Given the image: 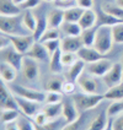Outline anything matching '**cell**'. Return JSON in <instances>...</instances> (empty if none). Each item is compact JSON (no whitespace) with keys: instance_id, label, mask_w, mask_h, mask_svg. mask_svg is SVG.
Returning <instances> with one entry per match:
<instances>
[{"instance_id":"obj_50","label":"cell","mask_w":123,"mask_h":130,"mask_svg":"<svg viewBox=\"0 0 123 130\" xmlns=\"http://www.w3.org/2000/svg\"><path fill=\"white\" fill-rule=\"evenodd\" d=\"M76 5L84 10L86 9H92L94 6V0H76Z\"/></svg>"},{"instance_id":"obj_13","label":"cell","mask_w":123,"mask_h":130,"mask_svg":"<svg viewBox=\"0 0 123 130\" xmlns=\"http://www.w3.org/2000/svg\"><path fill=\"white\" fill-rule=\"evenodd\" d=\"M80 112L76 108V104L73 97H66L63 100V117L68 123H73L79 118Z\"/></svg>"},{"instance_id":"obj_45","label":"cell","mask_w":123,"mask_h":130,"mask_svg":"<svg viewBox=\"0 0 123 130\" xmlns=\"http://www.w3.org/2000/svg\"><path fill=\"white\" fill-rule=\"evenodd\" d=\"M54 7H58L62 10H66L69 7H73L76 5V0H54L53 1Z\"/></svg>"},{"instance_id":"obj_7","label":"cell","mask_w":123,"mask_h":130,"mask_svg":"<svg viewBox=\"0 0 123 130\" xmlns=\"http://www.w3.org/2000/svg\"><path fill=\"white\" fill-rule=\"evenodd\" d=\"M103 85L111 88V87L116 86L118 84H121L123 81V65L122 63H113L112 68L108 70V72L102 77Z\"/></svg>"},{"instance_id":"obj_21","label":"cell","mask_w":123,"mask_h":130,"mask_svg":"<svg viewBox=\"0 0 123 130\" xmlns=\"http://www.w3.org/2000/svg\"><path fill=\"white\" fill-rule=\"evenodd\" d=\"M96 23H97V14L92 9L84 10V12H83V15H81V17L79 20V25L80 27L83 28V31L92 28Z\"/></svg>"},{"instance_id":"obj_54","label":"cell","mask_w":123,"mask_h":130,"mask_svg":"<svg viewBox=\"0 0 123 130\" xmlns=\"http://www.w3.org/2000/svg\"><path fill=\"white\" fill-rule=\"evenodd\" d=\"M12 1H14L15 4H17V5H21V4H23L26 0H12Z\"/></svg>"},{"instance_id":"obj_31","label":"cell","mask_w":123,"mask_h":130,"mask_svg":"<svg viewBox=\"0 0 123 130\" xmlns=\"http://www.w3.org/2000/svg\"><path fill=\"white\" fill-rule=\"evenodd\" d=\"M48 29V21H47V17H44L43 15L38 16L37 17V26H36V29L33 31V37L36 39L37 42H39V39L42 38L43 33Z\"/></svg>"},{"instance_id":"obj_19","label":"cell","mask_w":123,"mask_h":130,"mask_svg":"<svg viewBox=\"0 0 123 130\" xmlns=\"http://www.w3.org/2000/svg\"><path fill=\"white\" fill-rule=\"evenodd\" d=\"M47 21H48V27L51 28H60L64 20V10L54 7L47 15Z\"/></svg>"},{"instance_id":"obj_28","label":"cell","mask_w":123,"mask_h":130,"mask_svg":"<svg viewBox=\"0 0 123 130\" xmlns=\"http://www.w3.org/2000/svg\"><path fill=\"white\" fill-rule=\"evenodd\" d=\"M62 49H58L56 53H53L49 58V70L53 74H59L63 69V63H62Z\"/></svg>"},{"instance_id":"obj_39","label":"cell","mask_w":123,"mask_h":130,"mask_svg":"<svg viewBox=\"0 0 123 130\" xmlns=\"http://www.w3.org/2000/svg\"><path fill=\"white\" fill-rule=\"evenodd\" d=\"M79 60L78 53H69V52H63L62 53V63L64 66H72Z\"/></svg>"},{"instance_id":"obj_10","label":"cell","mask_w":123,"mask_h":130,"mask_svg":"<svg viewBox=\"0 0 123 130\" xmlns=\"http://www.w3.org/2000/svg\"><path fill=\"white\" fill-rule=\"evenodd\" d=\"M0 94H1V98H0V108H1V110H4V109H16V110H20L19 109V104L16 102L15 94L6 86L5 82H3V85H1Z\"/></svg>"},{"instance_id":"obj_35","label":"cell","mask_w":123,"mask_h":130,"mask_svg":"<svg viewBox=\"0 0 123 130\" xmlns=\"http://www.w3.org/2000/svg\"><path fill=\"white\" fill-rule=\"evenodd\" d=\"M123 113V100L119 101H112V103L107 108V114L110 118H115Z\"/></svg>"},{"instance_id":"obj_48","label":"cell","mask_w":123,"mask_h":130,"mask_svg":"<svg viewBox=\"0 0 123 130\" xmlns=\"http://www.w3.org/2000/svg\"><path fill=\"white\" fill-rule=\"evenodd\" d=\"M11 45V41H10V37L5 35V33H1L0 35V49H5L7 47Z\"/></svg>"},{"instance_id":"obj_56","label":"cell","mask_w":123,"mask_h":130,"mask_svg":"<svg viewBox=\"0 0 123 130\" xmlns=\"http://www.w3.org/2000/svg\"><path fill=\"white\" fill-rule=\"evenodd\" d=\"M121 63H122V65H123V54H122V57H121Z\"/></svg>"},{"instance_id":"obj_6","label":"cell","mask_w":123,"mask_h":130,"mask_svg":"<svg viewBox=\"0 0 123 130\" xmlns=\"http://www.w3.org/2000/svg\"><path fill=\"white\" fill-rule=\"evenodd\" d=\"M9 37H10V41H11V45L19 53H21L23 55H26V53L37 42L32 33L25 35V36H9Z\"/></svg>"},{"instance_id":"obj_52","label":"cell","mask_w":123,"mask_h":130,"mask_svg":"<svg viewBox=\"0 0 123 130\" xmlns=\"http://www.w3.org/2000/svg\"><path fill=\"white\" fill-rule=\"evenodd\" d=\"M105 130H113V118H110V122L107 126L105 128Z\"/></svg>"},{"instance_id":"obj_16","label":"cell","mask_w":123,"mask_h":130,"mask_svg":"<svg viewBox=\"0 0 123 130\" xmlns=\"http://www.w3.org/2000/svg\"><path fill=\"white\" fill-rule=\"evenodd\" d=\"M26 55L30 57V58H33L37 61H46V60H48V59L51 58L48 51L46 49L43 43H41V42H36V43L33 44L32 48L26 53Z\"/></svg>"},{"instance_id":"obj_43","label":"cell","mask_w":123,"mask_h":130,"mask_svg":"<svg viewBox=\"0 0 123 130\" xmlns=\"http://www.w3.org/2000/svg\"><path fill=\"white\" fill-rule=\"evenodd\" d=\"M76 86H78L76 82L65 80L64 84H63V87H62V92L64 94H66V96H74L75 91H76Z\"/></svg>"},{"instance_id":"obj_1","label":"cell","mask_w":123,"mask_h":130,"mask_svg":"<svg viewBox=\"0 0 123 130\" xmlns=\"http://www.w3.org/2000/svg\"><path fill=\"white\" fill-rule=\"evenodd\" d=\"M0 31L7 36H25L30 35L22 23V14L17 16H1L0 15Z\"/></svg>"},{"instance_id":"obj_37","label":"cell","mask_w":123,"mask_h":130,"mask_svg":"<svg viewBox=\"0 0 123 130\" xmlns=\"http://www.w3.org/2000/svg\"><path fill=\"white\" fill-rule=\"evenodd\" d=\"M112 36L115 43L123 44V21L112 26Z\"/></svg>"},{"instance_id":"obj_2","label":"cell","mask_w":123,"mask_h":130,"mask_svg":"<svg viewBox=\"0 0 123 130\" xmlns=\"http://www.w3.org/2000/svg\"><path fill=\"white\" fill-rule=\"evenodd\" d=\"M115 43L113 36H112V26L101 25L96 28V38H95L94 48L102 53V54H108L112 45Z\"/></svg>"},{"instance_id":"obj_34","label":"cell","mask_w":123,"mask_h":130,"mask_svg":"<svg viewBox=\"0 0 123 130\" xmlns=\"http://www.w3.org/2000/svg\"><path fill=\"white\" fill-rule=\"evenodd\" d=\"M80 37H81L83 44L85 47H94L95 38H96V29L94 27L92 28H89V29H84Z\"/></svg>"},{"instance_id":"obj_51","label":"cell","mask_w":123,"mask_h":130,"mask_svg":"<svg viewBox=\"0 0 123 130\" xmlns=\"http://www.w3.org/2000/svg\"><path fill=\"white\" fill-rule=\"evenodd\" d=\"M5 125V130H20V128H19V124H17V122L15 120V122H10V123H6L4 124Z\"/></svg>"},{"instance_id":"obj_38","label":"cell","mask_w":123,"mask_h":130,"mask_svg":"<svg viewBox=\"0 0 123 130\" xmlns=\"http://www.w3.org/2000/svg\"><path fill=\"white\" fill-rule=\"evenodd\" d=\"M53 39H60V29L48 27V29L43 33L42 38L39 39V42L43 43V42H47V41H53Z\"/></svg>"},{"instance_id":"obj_32","label":"cell","mask_w":123,"mask_h":130,"mask_svg":"<svg viewBox=\"0 0 123 130\" xmlns=\"http://www.w3.org/2000/svg\"><path fill=\"white\" fill-rule=\"evenodd\" d=\"M83 12H84V9L79 7L78 5L69 7L64 10V20L68 22H79Z\"/></svg>"},{"instance_id":"obj_3","label":"cell","mask_w":123,"mask_h":130,"mask_svg":"<svg viewBox=\"0 0 123 130\" xmlns=\"http://www.w3.org/2000/svg\"><path fill=\"white\" fill-rule=\"evenodd\" d=\"M73 100L76 104V108L80 113H85L95 107H97L103 100H105V94L103 93H79L74 94Z\"/></svg>"},{"instance_id":"obj_15","label":"cell","mask_w":123,"mask_h":130,"mask_svg":"<svg viewBox=\"0 0 123 130\" xmlns=\"http://www.w3.org/2000/svg\"><path fill=\"white\" fill-rule=\"evenodd\" d=\"M78 55H79V59L84 60L86 64H90V63H94V61H97L100 59L105 58V54H102L97 51L94 47H83L79 52H78Z\"/></svg>"},{"instance_id":"obj_57","label":"cell","mask_w":123,"mask_h":130,"mask_svg":"<svg viewBox=\"0 0 123 130\" xmlns=\"http://www.w3.org/2000/svg\"><path fill=\"white\" fill-rule=\"evenodd\" d=\"M108 1H113V0H108Z\"/></svg>"},{"instance_id":"obj_33","label":"cell","mask_w":123,"mask_h":130,"mask_svg":"<svg viewBox=\"0 0 123 130\" xmlns=\"http://www.w3.org/2000/svg\"><path fill=\"white\" fill-rule=\"evenodd\" d=\"M65 80H63L59 76H52L47 80L46 82V91H57V92H62V87H63V84H64Z\"/></svg>"},{"instance_id":"obj_25","label":"cell","mask_w":123,"mask_h":130,"mask_svg":"<svg viewBox=\"0 0 123 130\" xmlns=\"http://www.w3.org/2000/svg\"><path fill=\"white\" fill-rule=\"evenodd\" d=\"M92 118H90V114L85 112L81 113V116L73 123H68L62 130H86L89 126V120H91Z\"/></svg>"},{"instance_id":"obj_11","label":"cell","mask_w":123,"mask_h":130,"mask_svg":"<svg viewBox=\"0 0 123 130\" xmlns=\"http://www.w3.org/2000/svg\"><path fill=\"white\" fill-rule=\"evenodd\" d=\"M21 71L25 76V79L29 81H35L39 75V66L38 61L35 60L33 58H30L27 55H25L23 61H22Z\"/></svg>"},{"instance_id":"obj_44","label":"cell","mask_w":123,"mask_h":130,"mask_svg":"<svg viewBox=\"0 0 123 130\" xmlns=\"http://www.w3.org/2000/svg\"><path fill=\"white\" fill-rule=\"evenodd\" d=\"M43 45L46 47V49L48 51L49 55H52L53 53L60 49V39H53V41H47L43 42Z\"/></svg>"},{"instance_id":"obj_36","label":"cell","mask_w":123,"mask_h":130,"mask_svg":"<svg viewBox=\"0 0 123 130\" xmlns=\"http://www.w3.org/2000/svg\"><path fill=\"white\" fill-rule=\"evenodd\" d=\"M19 117H20L19 110H16V109H4V110H1V123L6 124L10 123V122H15V120L19 119Z\"/></svg>"},{"instance_id":"obj_12","label":"cell","mask_w":123,"mask_h":130,"mask_svg":"<svg viewBox=\"0 0 123 130\" xmlns=\"http://www.w3.org/2000/svg\"><path fill=\"white\" fill-rule=\"evenodd\" d=\"M15 97H16V102H17V104H19V109L21 110V113L23 116L33 118V117L41 110L38 102L30 101V100L22 98V97H19V96H15Z\"/></svg>"},{"instance_id":"obj_5","label":"cell","mask_w":123,"mask_h":130,"mask_svg":"<svg viewBox=\"0 0 123 130\" xmlns=\"http://www.w3.org/2000/svg\"><path fill=\"white\" fill-rule=\"evenodd\" d=\"M0 57H1V61H5L11 66H14L17 71L21 70L22 61H23L25 55L19 53L12 45L7 47L5 49H0Z\"/></svg>"},{"instance_id":"obj_29","label":"cell","mask_w":123,"mask_h":130,"mask_svg":"<svg viewBox=\"0 0 123 130\" xmlns=\"http://www.w3.org/2000/svg\"><path fill=\"white\" fill-rule=\"evenodd\" d=\"M103 94H105V100H108V101H119V100H123V81L121 84L116 85V86L107 88V91Z\"/></svg>"},{"instance_id":"obj_24","label":"cell","mask_w":123,"mask_h":130,"mask_svg":"<svg viewBox=\"0 0 123 130\" xmlns=\"http://www.w3.org/2000/svg\"><path fill=\"white\" fill-rule=\"evenodd\" d=\"M59 29H60V33L64 35V37H80L83 33V28L80 27L79 22L64 21Z\"/></svg>"},{"instance_id":"obj_55","label":"cell","mask_w":123,"mask_h":130,"mask_svg":"<svg viewBox=\"0 0 123 130\" xmlns=\"http://www.w3.org/2000/svg\"><path fill=\"white\" fill-rule=\"evenodd\" d=\"M42 1H44V3H53L54 0H42Z\"/></svg>"},{"instance_id":"obj_22","label":"cell","mask_w":123,"mask_h":130,"mask_svg":"<svg viewBox=\"0 0 123 130\" xmlns=\"http://www.w3.org/2000/svg\"><path fill=\"white\" fill-rule=\"evenodd\" d=\"M46 116L48 117L49 120L58 119L60 117H63V102L59 103H46L44 107L42 108Z\"/></svg>"},{"instance_id":"obj_30","label":"cell","mask_w":123,"mask_h":130,"mask_svg":"<svg viewBox=\"0 0 123 130\" xmlns=\"http://www.w3.org/2000/svg\"><path fill=\"white\" fill-rule=\"evenodd\" d=\"M22 23L29 32L33 33L37 26V17L33 15V12H31V10H25V12L22 14Z\"/></svg>"},{"instance_id":"obj_14","label":"cell","mask_w":123,"mask_h":130,"mask_svg":"<svg viewBox=\"0 0 123 130\" xmlns=\"http://www.w3.org/2000/svg\"><path fill=\"white\" fill-rule=\"evenodd\" d=\"M84 47L81 37H64L60 39V49L62 52L78 53Z\"/></svg>"},{"instance_id":"obj_18","label":"cell","mask_w":123,"mask_h":130,"mask_svg":"<svg viewBox=\"0 0 123 130\" xmlns=\"http://www.w3.org/2000/svg\"><path fill=\"white\" fill-rule=\"evenodd\" d=\"M21 14V6L15 4L12 0H0V15L1 16H17Z\"/></svg>"},{"instance_id":"obj_26","label":"cell","mask_w":123,"mask_h":130,"mask_svg":"<svg viewBox=\"0 0 123 130\" xmlns=\"http://www.w3.org/2000/svg\"><path fill=\"white\" fill-rule=\"evenodd\" d=\"M68 124V122L64 119V117H60L58 119H54V120H49L47 124L44 125H36L35 130H62L65 125Z\"/></svg>"},{"instance_id":"obj_42","label":"cell","mask_w":123,"mask_h":130,"mask_svg":"<svg viewBox=\"0 0 123 130\" xmlns=\"http://www.w3.org/2000/svg\"><path fill=\"white\" fill-rule=\"evenodd\" d=\"M102 9L106 11V12H108L110 15H112V16H115L117 19H119V20H123V9L122 7H119L118 5H105V6H102Z\"/></svg>"},{"instance_id":"obj_49","label":"cell","mask_w":123,"mask_h":130,"mask_svg":"<svg viewBox=\"0 0 123 130\" xmlns=\"http://www.w3.org/2000/svg\"><path fill=\"white\" fill-rule=\"evenodd\" d=\"M113 130H123V113L113 118Z\"/></svg>"},{"instance_id":"obj_4","label":"cell","mask_w":123,"mask_h":130,"mask_svg":"<svg viewBox=\"0 0 123 130\" xmlns=\"http://www.w3.org/2000/svg\"><path fill=\"white\" fill-rule=\"evenodd\" d=\"M9 88L11 90V92L15 96H19L22 98H26L30 101H35L38 103H44L46 100V92L42 91H37L33 88H30V87L22 86V85H15V84H9Z\"/></svg>"},{"instance_id":"obj_41","label":"cell","mask_w":123,"mask_h":130,"mask_svg":"<svg viewBox=\"0 0 123 130\" xmlns=\"http://www.w3.org/2000/svg\"><path fill=\"white\" fill-rule=\"evenodd\" d=\"M63 92H57V91H47L46 92V100L44 103H59L63 102Z\"/></svg>"},{"instance_id":"obj_17","label":"cell","mask_w":123,"mask_h":130,"mask_svg":"<svg viewBox=\"0 0 123 130\" xmlns=\"http://www.w3.org/2000/svg\"><path fill=\"white\" fill-rule=\"evenodd\" d=\"M110 122V117L107 114V110H101L99 114L90 120V124L86 128V130H105Z\"/></svg>"},{"instance_id":"obj_8","label":"cell","mask_w":123,"mask_h":130,"mask_svg":"<svg viewBox=\"0 0 123 130\" xmlns=\"http://www.w3.org/2000/svg\"><path fill=\"white\" fill-rule=\"evenodd\" d=\"M96 79L97 77L92 76L89 72H83L81 76L76 81V84L84 93H101V92H99L100 86H99V82Z\"/></svg>"},{"instance_id":"obj_53","label":"cell","mask_w":123,"mask_h":130,"mask_svg":"<svg viewBox=\"0 0 123 130\" xmlns=\"http://www.w3.org/2000/svg\"><path fill=\"white\" fill-rule=\"evenodd\" d=\"M115 3H116L119 7H122L123 9V0H115Z\"/></svg>"},{"instance_id":"obj_9","label":"cell","mask_w":123,"mask_h":130,"mask_svg":"<svg viewBox=\"0 0 123 130\" xmlns=\"http://www.w3.org/2000/svg\"><path fill=\"white\" fill-rule=\"evenodd\" d=\"M113 63L108 60V59L103 58V59H100L97 61H94V63H90V64L86 65V71L89 74H91L92 76L95 77H103L108 70L112 68Z\"/></svg>"},{"instance_id":"obj_46","label":"cell","mask_w":123,"mask_h":130,"mask_svg":"<svg viewBox=\"0 0 123 130\" xmlns=\"http://www.w3.org/2000/svg\"><path fill=\"white\" fill-rule=\"evenodd\" d=\"M32 119H33V123L36 124V125H44V124H47L48 122H49L48 117L46 116V113H44L42 109H41V110H39Z\"/></svg>"},{"instance_id":"obj_40","label":"cell","mask_w":123,"mask_h":130,"mask_svg":"<svg viewBox=\"0 0 123 130\" xmlns=\"http://www.w3.org/2000/svg\"><path fill=\"white\" fill-rule=\"evenodd\" d=\"M31 118L30 117H26V116H20L19 119L16 120L17 124H19V128L20 130H35V123L30 120Z\"/></svg>"},{"instance_id":"obj_47","label":"cell","mask_w":123,"mask_h":130,"mask_svg":"<svg viewBox=\"0 0 123 130\" xmlns=\"http://www.w3.org/2000/svg\"><path fill=\"white\" fill-rule=\"evenodd\" d=\"M41 1H42V0H26L20 6H21L22 10H32V9H35V7L38 6V5L41 4Z\"/></svg>"},{"instance_id":"obj_27","label":"cell","mask_w":123,"mask_h":130,"mask_svg":"<svg viewBox=\"0 0 123 130\" xmlns=\"http://www.w3.org/2000/svg\"><path fill=\"white\" fill-rule=\"evenodd\" d=\"M123 21V20H119V19H117L115 16H112V15H110L108 12H106L102 6L99 9V14H97V22H99V26H101V25H106V26H113V25H116L118 22Z\"/></svg>"},{"instance_id":"obj_20","label":"cell","mask_w":123,"mask_h":130,"mask_svg":"<svg viewBox=\"0 0 123 130\" xmlns=\"http://www.w3.org/2000/svg\"><path fill=\"white\" fill-rule=\"evenodd\" d=\"M85 69H86V63L84 60L79 59L75 64L69 66L68 71L65 72V79L69 80V81H73V82H76Z\"/></svg>"},{"instance_id":"obj_23","label":"cell","mask_w":123,"mask_h":130,"mask_svg":"<svg viewBox=\"0 0 123 130\" xmlns=\"http://www.w3.org/2000/svg\"><path fill=\"white\" fill-rule=\"evenodd\" d=\"M0 76H1L3 82L11 84V82H14L16 76H17V70L10 64H7L5 61H1L0 63Z\"/></svg>"}]
</instances>
